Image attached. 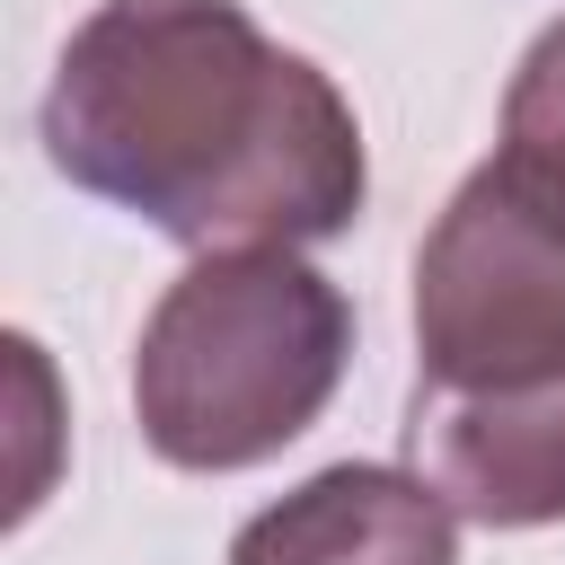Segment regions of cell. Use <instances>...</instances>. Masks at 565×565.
Segmentation results:
<instances>
[{"instance_id":"6da1fadb","label":"cell","mask_w":565,"mask_h":565,"mask_svg":"<svg viewBox=\"0 0 565 565\" xmlns=\"http://www.w3.org/2000/svg\"><path fill=\"white\" fill-rule=\"evenodd\" d=\"M44 159L203 247H309L371 194L344 88L238 0H97L44 88Z\"/></svg>"},{"instance_id":"7a4b0ae2","label":"cell","mask_w":565,"mask_h":565,"mask_svg":"<svg viewBox=\"0 0 565 565\" xmlns=\"http://www.w3.org/2000/svg\"><path fill=\"white\" fill-rule=\"evenodd\" d=\"M353 362V300L291 247H203L132 344V424L150 459L230 477L300 441Z\"/></svg>"},{"instance_id":"3957f363","label":"cell","mask_w":565,"mask_h":565,"mask_svg":"<svg viewBox=\"0 0 565 565\" xmlns=\"http://www.w3.org/2000/svg\"><path fill=\"white\" fill-rule=\"evenodd\" d=\"M415 362L433 388H512L565 371V221L494 159L415 247Z\"/></svg>"},{"instance_id":"277c9868","label":"cell","mask_w":565,"mask_h":565,"mask_svg":"<svg viewBox=\"0 0 565 565\" xmlns=\"http://www.w3.org/2000/svg\"><path fill=\"white\" fill-rule=\"evenodd\" d=\"M406 468L477 530L565 521V371L512 388H433L406 406Z\"/></svg>"},{"instance_id":"5b68a950","label":"cell","mask_w":565,"mask_h":565,"mask_svg":"<svg viewBox=\"0 0 565 565\" xmlns=\"http://www.w3.org/2000/svg\"><path fill=\"white\" fill-rule=\"evenodd\" d=\"M230 565H459V512L415 468L335 459L282 503H265Z\"/></svg>"},{"instance_id":"8992f818","label":"cell","mask_w":565,"mask_h":565,"mask_svg":"<svg viewBox=\"0 0 565 565\" xmlns=\"http://www.w3.org/2000/svg\"><path fill=\"white\" fill-rule=\"evenodd\" d=\"M494 168L565 221V18L539 26V44L521 53L512 88H503V141H494Z\"/></svg>"}]
</instances>
